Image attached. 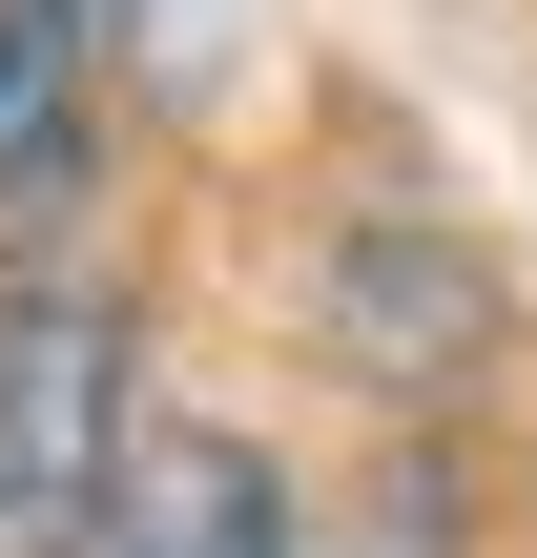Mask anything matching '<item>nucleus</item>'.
<instances>
[{"mask_svg": "<svg viewBox=\"0 0 537 558\" xmlns=\"http://www.w3.org/2000/svg\"><path fill=\"white\" fill-rule=\"evenodd\" d=\"M124 476V311L83 269H0V558H83Z\"/></svg>", "mask_w": 537, "mask_h": 558, "instance_id": "f257e3e1", "label": "nucleus"}, {"mask_svg": "<svg viewBox=\"0 0 537 558\" xmlns=\"http://www.w3.org/2000/svg\"><path fill=\"white\" fill-rule=\"evenodd\" d=\"M83 558H290V497H269V456H248V435L145 414V435H124V476H103V538H83Z\"/></svg>", "mask_w": 537, "mask_h": 558, "instance_id": "f03ea898", "label": "nucleus"}, {"mask_svg": "<svg viewBox=\"0 0 537 558\" xmlns=\"http://www.w3.org/2000/svg\"><path fill=\"white\" fill-rule=\"evenodd\" d=\"M103 21H124V62L166 104H228V62H248V0H103Z\"/></svg>", "mask_w": 537, "mask_h": 558, "instance_id": "39448f33", "label": "nucleus"}, {"mask_svg": "<svg viewBox=\"0 0 537 558\" xmlns=\"http://www.w3.org/2000/svg\"><path fill=\"white\" fill-rule=\"evenodd\" d=\"M83 186V0H0V207Z\"/></svg>", "mask_w": 537, "mask_h": 558, "instance_id": "7ed1b4c3", "label": "nucleus"}, {"mask_svg": "<svg viewBox=\"0 0 537 558\" xmlns=\"http://www.w3.org/2000/svg\"><path fill=\"white\" fill-rule=\"evenodd\" d=\"M290 558H455V476H352L331 518H290Z\"/></svg>", "mask_w": 537, "mask_h": 558, "instance_id": "20e7f679", "label": "nucleus"}]
</instances>
